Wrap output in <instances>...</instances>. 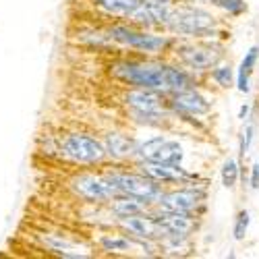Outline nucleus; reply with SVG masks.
Here are the masks:
<instances>
[{"mask_svg": "<svg viewBox=\"0 0 259 259\" xmlns=\"http://www.w3.org/2000/svg\"><path fill=\"white\" fill-rule=\"evenodd\" d=\"M205 201V189L201 187H177L172 191H164L156 207L164 211H181L193 213Z\"/></svg>", "mask_w": 259, "mask_h": 259, "instance_id": "nucleus-9", "label": "nucleus"}, {"mask_svg": "<svg viewBox=\"0 0 259 259\" xmlns=\"http://www.w3.org/2000/svg\"><path fill=\"white\" fill-rule=\"evenodd\" d=\"M249 183H251V189L253 191L259 189V162H255L251 166V179H249Z\"/></svg>", "mask_w": 259, "mask_h": 259, "instance_id": "nucleus-27", "label": "nucleus"}, {"mask_svg": "<svg viewBox=\"0 0 259 259\" xmlns=\"http://www.w3.org/2000/svg\"><path fill=\"white\" fill-rule=\"evenodd\" d=\"M239 175H241V164L236 162L234 158L224 160L222 170H220V179H222V185L226 189H234L236 187V183H239Z\"/></svg>", "mask_w": 259, "mask_h": 259, "instance_id": "nucleus-21", "label": "nucleus"}, {"mask_svg": "<svg viewBox=\"0 0 259 259\" xmlns=\"http://www.w3.org/2000/svg\"><path fill=\"white\" fill-rule=\"evenodd\" d=\"M211 3H213L215 9H220V11L228 13V15H234V17L247 11L243 0H211Z\"/></svg>", "mask_w": 259, "mask_h": 259, "instance_id": "nucleus-25", "label": "nucleus"}, {"mask_svg": "<svg viewBox=\"0 0 259 259\" xmlns=\"http://www.w3.org/2000/svg\"><path fill=\"white\" fill-rule=\"evenodd\" d=\"M69 185L79 199L88 201L92 205L108 203L112 197L118 195V191L112 187V183L104 175H77L71 179Z\"/></svg>", "mask_w": 259, "mask_h": 259, "instance_id": "nucleus-7", "label": "nucleus"}, {"mask_svg": "<svg viewBox=\"0 0 259 259\" xmlns=\"http://www.w3.org/2000/svg\"><path fill=\"white\" fill-rule=\"evenodd\" d=\"M110 75L126 85H131V88L152 90L164 96L193 88V77L189 75V71L160 62L118 60L110 64Z\"/></svg>", "mask_w": 259, "mask_h": 259, "instance_id": "nucleus-1", "label": "nucleus"}, {"mask_svg": "<svg viewBox=\"0 0 259 259\" xmlns=\"http://www.w3.org/2000/svg\"><path fill=\"white\" fill-rule=\"evenodd\" d=\"M137 172L156 181L158 185H189L191 181L197 179L195 175L187 172L181 164L168 166V164H158V162H149V160H137Z\"/></svg>", "mask_w": 259, "mask_h": 259, "instance_id": "nucleus-10", "label": "nucleus"}, {"mask_svg": "<svg viewBox=\"0 0 259 259\" xmlns=\"http://www.w3.org/2000/svg\"><path fill=\"white\" fill-rule=\"evenodd\" d=\"M122 100L131 110H160L164 108V94L143 88H131L122 96Z\"/></svg>", "mask_w": 259, "mask_h": 259, "instance_id": "nucleus-17", "label": "nucleus"}, {"mask_svg": "<svg viewBox=\"0 0 259 259\" xmlns=\"http://www.w3.org/2000/svg\"><path fill=\"white\" fill-rule=\"evenodd\" d=\"M156 224L164 234H193V230L197 228V222L193 218V213H181V211H164V209H156L152 211ZM160 236V239H162Z\"/></svg>", "mask_w": 259, "mask_h": 259, "instance_id": "nucleus-14", "label": "nucleus"}, {"mask_svg": "<svg viewBox=\"0 0 259 259\" xmlns=\"http://www.w3.org/2000/svg\"><path fill=\"white\" fill-rule=\"evenodd\" d=\"M209 71H211V79L218 83L222 90H228L230 85H232L234 75H232V67H230V64H226V62H218V64H215V67H211Z\"/></svg>", "mask_w": 259, "mask_h": 259, "instance_id": "nucleus-22", "label": "nucleus"}, {"mask_svg": "<svg viewBox=\"0 0 259 259\" xmlns=\"http://www.w3.org/2000/svg\"><path fill=\"white\" fill-rule=\"evenodd\" d=\"M259 60V46H251L243 60H241V67H239V73H236V88H239L241 94H249L251 92V85H249V75L253 73L255 64Z\"/></svg>", "mask_w": 259, "mask_h": 259, "instance_id": "nucleus-19", "label": "nucleus"}, {"mask_svg": "<svg viewBox=\"0 0 259 259\" xmlns=\"http://www.w3.org/2000/svg\"><path fill=\"white\" fill-rule=\"evenodd\" d=\"M56 152L73 164H100L106 158L102 141L88 133H67L58 139Z\"/></svg>", "mask_w": 259, "mask_h": 259, "instance_id": "nucleus-5", "label": "nucleus"}, {"mask_svg": "<svg viewBox=\"0 0 259 259\" xmlns=\"http://www.w3.org/2000/svg\"><path fill=\"white\" fill-rule=\"evenodd\" d=\"M164 27L170 33L181 35V37L201 39V37L215 33L218 21H215V17L209 11H205L201 7L179 5V7H172V13H170Z\"/></svg>", "mask_w": 259, "mask_h": 259, "instance_id": "nucleus-2", "label": "nucleus"}, {"mask_svg": "<svg viewBox=\"0 0 259 259\" xmlns=\"http://www.w3.org/2000/svg\"><path fill=\"white\" fill-rule=\"evenodd\" d=\"M104 145V152L106 158H112V160H126V158H133L135 156V147H137V139L128 137L124 133L118 131H108L102 139Z\"/></svg>", "mask_w": 259, "mask_h": 259, "instance_id": "nucleus-16", "label": "nucleus"}, {"mask_svg": "<svg viewBox=\"0 0 259 259\" xmlns=\"http://www.w3.org/2000/svg\"><path fill=\"white\" fill-rule=\"evenodd\" d=\"M102 251L106 253H131L133 249H137L133 236L128 239V236H122V234H102L98 239Z\"/></svg>", "mask_w": 259, "mask_h": 259, "instance_id": "nucleus-20", "label": "nucleus"}, {"mask_svg": "<svg viewBox=\"0 0 259 259\" xmlns=\"http://www.w3.org/2000/svg\"><path fill=\"white\" fill-rule=\"evenodd\" d=\"M108 209H110L116 218H122V215H137V213H147L152 209V205H147L145 201L131 197V195H116L108 201Z\"/></svg>", "mask_w": 259, "mask_h": 259, "instance_id": "nucleus-18", "label": "nucleus"}, {"mask_svg": "<svg viewBox=\"0 0 259 259\" xmlns=\"http://www.w3.org/2000/svg\"><path fill=\"white\" fill-rule=\"evenodd\" d=\"M177 60L183 64L185 69L193 71V73H201V71H209L211 67H215L218 62L224 60V52L222 48L215 46H203V44H181L175 50Z\"/></svg>", "mask_w": 259, "mask_h": 259, "instance_id": "nucleus-8", "label": "nucleus"}, {"mask_svg": "<svg viewBox=\"0 0 259 259\" xmlns=\"http://www.w3.org/2000/svg\"><path fill=\"white\" fill-rule=\"evenodd\" d=\"M106 33L110 35L114 44H120L124 48H131L143 54H160L172 44V39L166 35H158L152 31H139L131 25H122V23L110 25L106 29Z\"/></svg>", "mask_w": 259, "mask_h": 259, "instance_id": "nucleus-4", "label": "nucleus"}, {"mask_svg": "<svg viewBox=\"0 0 259 259\" xmlns=\"http://www.w3.org/2000/svg\"><path fill=\"white\" fill-rule=\"evenodd\" d=\"M39 243L46 247V251L58 255V257H69V259H83V257H90L92 253L81 247L79 243L75 241H69L67 236L62 234H54V232H41L37 234Z\"/></svg>", "mask_w": 259, "mask_h": 259, "instance_id": "nucleus-15", "label": "nucleus"}, {"mask_svg": "<svg viewBox=\"0 0 259 259\" xmlns=\"http://www.w3.org/2000/svg\"><path fill=\"white\" fill-rule=\"evenodd\" d=\"M133 158L158 162V164H168V166H179V164H183L185 149L175 139H166L164 135H154L145 141H137Z\"/></svg>", "mask_w": 259, "mask_h": 259, "instance_id": "nucleus-6", "label": "nucleus"}, {"mask_svg": "<svg viewBox=\"0 0 259 259\" xmlns=\"http://www.w3.org/2000/svg\"><path fill=\"white\" fill-rule=\"evenodd\" d=\"M79 41H83V44H88V46H96V48H106V46L114 44L106 31H81Z\"/></svg>", "mask_w": 259, "mask_h": 259, "instance_id": "nucleus-23", "label": "nucleus"}, {"mask_svg": "<svg viewBox=\"0 0 259 259\" xmlns=\"http://www.w3.org/2000/svg\"><path fill=\"white\" fill-rule=\"evenodd\" d=\"M170 96H172L170 108L175 112H183L189 116H205L211 110V102L201 92H197L195 88H189V90L170 94Z\"/></svg>", "mask_w": 259, "mask_h": 259, "instance_id": "nucleus-13", "label": "nucleus"}, {"mask_svg": "<svg viewBox=\"0 0 259 259\" xmlns=\"http://www.w3.org/2000/svg\"><path fill=\"white\" fill-rule=\"evenodd\" d=\"M172 3H154V0H141V3L128 13L124 19L137 27H156L166 25L172 13Z\"/></svg>", "mask_w": 259, "mask_h": 259, "instance_id": "nucleus-11", "label": "nucleus"}, {"mask_svg": "<svg viewBox=\"0 0 259 259\" xmlns=\"http://www.w3.org/2000/svg\"><path fill=\"white\" fill-rule=\"evenodd\" d=\"M249 114H251V106L249 104H243L241 110H239V118L245 122V120H249Z\"/></svg>", "mask_w": 259, "mask_h": 259, "instance_id": "nucleus-28", "label": "nucleus"}, {"mask_svg": "<svg viewBox=\"0 0 259 259\" xmlns=\"http://www.w3.org/2000/svg\"><path fill=\"white\" fill-rule=\"evenodd\" d=\"M104 177L112 183V187L118 191V195H131L147 205H156L158 199L162 197V185L156 181L147 179L141 172H124V170H112V172H104Z\"/></svg>", "mask_w": 259, "mask_h": 259, "instance_id": "nucleus-3", "label": "nucleus"}, {"mask_svg": "<svg viewBox=\"0 0 259 259\" xmlns=\"http://www.w3.org/2000/svg\"><path fill=\"white\" fill-rule=\"evenodd\" d=\"M253 139H255V124L247 122L245 128H243V133H241V160H245V156L249 154Z\"/></svg>", "mask_w": 259, "mask_h": 259, "instance_id": "nucleus-26", "label": "nucleus"}, {"mask_svg": "<svg viewBox=\"0 0 259 259\" xmlns=\"http://www.w3.org/2000/svg\"><path fill=\"white\" fill-rule=\"evenodd\" d=\"M249 224H251V215L247 209H241L239 213H236L234 218V226H232V234H234V241H243L245 234L249 230Z\"/></svg>", "mask_w": 259, "mask_h": 259, "instance_id": "nucleus-24", "label": "nucleus"}, {"mask_svg": "<svg viewBox=\"0 0 259 259\" xmlns=\"http://www.w3.org/2000/svg\"><path fill=\"white\" fill-rule=\"evenodd\" d=\"M120 230H124L126 234H131L133 239H149V241H158L162 236L160 226L156 224L152 209L147 213H137V215H122V218H116L114 222Z\"/></svg>", "mask_w": 259, "mask_h": 259, "instance_id": "nucleus-12", "label": "nucleus"}]
</instances>
